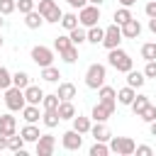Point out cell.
Wrapping results in <instances>:
<instances>
[{"mask_svg": "<svg viewBox=\"0 0 156 156\" xmlns=\"http://www.w3.org/2000/svg\"><path fill=\"white\" fill-rule=\"evenodd\" d=\"M144 83H146V76H144V73H139V71H134V68L127 73V85H132L134 90H136V88H141Z\"/></svg>", "mask_w": 156, "mask_h": 156, "instance_id": "ffe728a7", "label": "cell"}, {"mask_svg": "<svg viewBox=\"0 0 156 156\" xmlns=\"http://www.w3.org/2000/svg\"><path fill=\"white\" fill-rule=\"evenodd\" d=\"M61 144H63L66 151H78L83 146V134L76 132V129H68V132L61 134Z\"/></svg>", "mask_w": 156, "mask_h": 156, "instance_id": "9c48e42d", "label": "cell"}, {"mask_svg": "<svg viewBox=\"0 0 156 156\" xmlns=\"http://www.w3.org/2000/svg\"><path fill=\"white\" fill-rule=\"evenodd\" d=\"M98 98H100V102H117V90L110 88V85H100L98 88Z\"/></svg>", "mask_w": 156, "mask_h": 156, "instance_id": "ac0fdd59", "label": "cell"}, {"mask_svg": "<svg viewBox=\"0 0 156 156\" xmlns=\"http://www.w3.org/2000/svg\"><path fill=\"white\" fill-rule=\"evenodd\" d=\"M22 117H24V122H32V124H34V122H39V107L27 102V105L22 107Z\"/></svg>", "mask_w": 156, "mask_h": 156, "instance_id": "d4e9b609", "label": "cell"}, {"mask_svg": "<svg viewBox=\"0 0 156 156\" xmlns=\"http://www.w3.org/2000/svg\"><path fill=\"white\" fill-rule=\"evenodd\" d=\"M88 2H90V5H102L105 0H88Z\"/></svg>", "mask_w": 156, "mask_h": 156, "instance_id": "816d5d0a", "label": "cell"}, {"mask_svg": "<svg viewBox=\"0 0 156 156\" xmlns=\"http://www.w3.org/2000/svg\"><path fill=\"white\" fill-rule=\"evenodd\" d=\"M0 46H2V37H0Z\"/></svg>", "mask_w": 156, "mask_h": 156, "instance_id": "db71d44e", "label": "cell"}, {"mask_svg": "<svg viewBox=\"0 0 156 156\" xmlns=\"http://www.w3.org/2000/svg\"><path fill=\"white\" fill-rule=\"evenodd\" d=\"M90 127H93V124H90V119H88V117H83V115H76V117H73V129H76V132L88 134V132H90Z\"/></svg>", "mask_w": 156, "mask_h": 156, "instance_id": "484cf974", "label": "cell"}, {"mask_svg": "<svg viewBox=\"0 0 156 156\" xmlns=\"http://www.w3.org/2000/svg\"><path fill=\"white\" fill-rule=\"evenodd\" d=\"M66 2H68V5H71V7H78V10H80V7H85V5H88V0H66Z\"/></svg>", "mask_w": 156, "mask_h": 156, "instance_id": "bcb514c9", "label": "cell"}, {"mask_svg": "<svg viewBox=\"0 0 156 156\" xmlns=\"http://www.w3.org/2000/svg\"><path fill=\"white\" fill-rule=\"evenodd\" d=\"M56 95H58L61 100H73V98H76V85H73V83H61L58 90H56Z\"/></svg>", "mask_w": 156, "mask_h": 156, "instance_id": "cb8c5ba5", "label": "cell"}, {"mask_svg": "<svg viewBox=\"0 0 156 156\" xmlns=\"http://www.w3.org/2000/svg\"><path fill=\"white\" fill-rule=\"evenodd\" d=\"M58 115H61V119H73V117H76L73 102H71V100H61V102H58Z\"/></svg>", "mask_w": 156, "mask_h": 156, "instance_id": "44dd1931", "label": "cell"}, {"mask_svg": "<svg viewBox=\"0 0 156 156\" xmlns=\"http://www.w3.org/2000/svg\"><path fill=\"white\" fill-rule=\"evenodd\" d=\"M24 144H27V141H24V136H22V134H20V136H17V134L7 136V149H10V151H15V154H24Z\"/></svg>", "mask_w": 156, "mask_h": 156, "instance_id": "d6986e66", "label": "cell"}, {"mask_svg": "<svg viewBox=\"0 0 156 156\" xmlns=\"http://www.w3.org/2000/svg\"><path fill=\"white\" fill-rule=\"evenodd\" d=\"M56 149V139L51 134H41L37 139V156H51Z\"/></svg>", "mask_w": 156, "mask_h": 156, "instance_id": "8fae6325", "label": "cell"}, {"mask_svg": "<svg viewBox=\"0 0 156 156\" xmlns=\"http://www.w3.org/2000/svg\"><path fill=\"white\" fill-rule=\"evenodd\" d=\"M32 61L39 66V68H44V66H51L54 63V51L49 49V46H34L32 49Z\"/></svg>", "mask_w": 156, "mask_h": 156, "instance_id": "ba28073f", "label": "cell"}, {"mask_svg": "<svg viewBox=\"0 0 156 156\" xmlns=\"http://www.w3.org/2000/svg\"><path fill=\"white\" fill-rule=\"evenodd\" d=\"M41 122H44L49 129H54V127L61 122V115H58V110H44V115H41Z\"/></svg>", "mask_w": 156, "mask_h": 156, "instance_id": "7402d4cb", "label": "cell"}, {"mask_svg": "<svg viewBox=\"0 0 156 156\" xmlns=\"http://www.w3.org/2000/svg\"><path fill=\"white\" fill-rule=\"evenodd\" d=\"M58 102H61V98H58L56 93H51V95H44V100H41L44 110H58Z\"/></svg>", "mask_w": 156, "mask_h": 156, "instance_id": "836d02e7", "label": "cell"}, {"mask_svg": "<svg viewBox=\"0 0 156 156\" xmlns=\"http://www.w3.org/2000/svg\"><path fill=\"white\" fill-rule=\"evenodd\" d=\"M122 27V37H127V39H136L139 34H141V24H139V20H127L124 24H119Z\"/></svg>", "mask_w": 156, "mask_h": 156, "instance_id": "7c38bea8", "label": "cell"}, {"mask_svg": "<svg viewBox=\"0 0 156 156\" xmlns=\"http://www.w3.org/2000/svg\"><path fill=\"white\" fill-rule=\"evenodd\" d=\"M17 10V0H0V15H12Z\"/></svg>", "mask_w": 156, "mask_h": 156, "instance_id": "60d3db41", "label": "cell"}, {"mask_svg": "<svg viewBox=\"0 0 156 156\" xmlns=\"http://www.w3.org/2000/svg\"><path fill=\"white\" fill-rule=\"evenodd\" d=\"M149 29L156 34V17H151V20H149Z\"/></svg>", "mask_w": 156, "mask_h": 156, "instance_id": "c3c4849f", "label": "cell"}, {"mask_svg": "<svg viewBox=\"0 0 156 156\" xmlns=\"http://www.w3.org/2000/svg\"><path fill=\"white\" fill-rule=\"evenodd\" d=\"M134 98H136V93H134L132 85H124L122 90H117V102H119V105H132Z\"/></svg>", "mask_w": 156, "mask_h": 156, "instance_id": "e0dca14e", "label": "cell"}, {"mask_svg": "<svg viewBox=\"0 0 156 156\" xmlns=\"http://www.w3.org/2000/svg\"><path fill=\"white\" fill-rule=\"evenodd\" d=\"M141 58H146V61H156V44H154V41H149V44L141 46Z\"/></svg>", "mask_w": 156, "mask_h": 156, "instance_id": "d590c367", "label": "cell"}, {"mask_svg": "<svg viewBox=\"0 0 156 156\" xmlns=\"http://www.w3.org/2000/svg\"><path fill=\"white\" fill-rule=\"evenodd\" d=\"M90 134H93L95 141H110L112 139V132L107 129L105 122H95V127H90Z\"/></svg>", "mask_w": 156, "mask_h": 156, "instance_id": "4fadbf2b", "label": "cell"}, {"mask_svg": "<svg viewBox=\"0 0 156 156\" xmlns=\"http://www.w3.org/2000/svg\"><path fill=\"white\" fill-rule=\"evenodd\" d=\"M61 58H63L66 63H76V58H78V46L73 44V46H68L66 51H61Z\"/></svg>", "mask_w": 156, "mask_h": 156, "instance_id": "74e56055", "label": "cell"}, {"mask_svg": "<svg viewBox=\"0 0 156 156\" xmlns=\"http://www.w3.org/2000/svg\"><path fill=\"white\" fill-rule=\"evenodd\" d=\"M78 24H80V22H78V15H73V12H66V15L61 17V27L68 29V32H71L73 27H78Z\"/></svg>", "mask_w": 156, "mask_h": 156, "instance_id": "4dcf8cb0", "label": "cell"}, {"mask_svg": "<svg viewBox=\"0 0 156 156\" xmlns=\"http://www.w3.org/2000/svg\"><path fill=\"white\" fill-rule=\"evenodd\" d=\"M144 76H146V78H156V61H146Z\"/></svg>", "mask_w": 156, "mask_h": 156, "instance_id": "7bdbcfd3", "label": "cell"}, {"mask_svg": "<svg viewBox=\"0 0 156 156\" xmlns=\"http://www.w3.org/2000/svg\"><path fill=\"white\" fill-rule=\"evenodd\" d=\"M2 17H5V15H0V29H2V24H5V20H2Z\"/></svg>", "mask_w": 156, "mask_h": 156, "instance_id": "f5cc1de1", "label": "cell"}, {"mask_svg": "<svg viewBox=\"0 0 156 156\" xmlns=\"http://www.w3.org/2000/svg\"><path fill=\"white\" fill-rule=\"evenodd\" d=\"M39 12H41V17H44V22H61V17H63V12L58 10V5H56V0H39Z\"/></svg>", "mask_w": 156, "mask_h": 156, "instance_id": "5b68a950", "label": "cell"}, {"mask_svg": "<svg viewBox=\"0 0 156 156\" xmlns=\"http://www.w3.org/2000/svg\"><path fill=\"white\" fill-rule=\"evenodd\" d=\"M10 85H12V73L5 66H0V90H7Z\"/></svg>", "mask_w": 156, "mask_h": 156, "instance_id": "8d00e7d4", "label": "cell"}, {"mask_svg": "<svg viewBox=\"0 0 156 156\" xmlns=\"http://www.w3.org/2000/svg\"><path fill=\"white\" fill-rule=\"evenodd\" d=\"M110 151H115V154H119V156H132V154L136 151V144H134V139H129V136H112V139H110Z\"/></svg>", "mask_w": 156, "mask_h": 156, "instance_id": "277c9868", "label": "cell"}, {"mask_svg": "<svg viewBox=\"0 0 156 156\" xmlns=\"http://www.w3.org/2000/svg\"><path fill=\"white\" fill-rule=\"evenodd\" d=\"M115 107H117V102H98V105L93 107V112H90V117H93L95 122H105L107 117H112V112H115Z\"/></svg>", "mask_w": 156, "mask_h": 156, "instance_id": "30bf717a", "label": "cell"}, {"mask_svg": "<svg viewBox=\"0 0 156 156\" xmlns=\"http://www.w3.org/2000/svg\"><path fill=\"white\" fill-rule=\"evenodd\" d=\"M20 134L24 136V141H34V144H37V139L41 136V134H39V129H37L32 122H27V127H22V132H20Z\"/></svg>", "mask_w": 156, "mask_h": 156, "instance_id": "4316f807", "label": "cell"}, {"mask_svg": "<svg viewBox=\"0 0 156 156\" xmlns=\"http://www.w3.org/2000/svg\"><path fill=\"white\" fill-rule=\"evenodd\" d=\"M5 105H7V110H10V112L22 110V107L27 105L24 90H22V88H17V85H10V88L5 90Z\"/></svg>", "mask_w": 156, "mask_h": 156, "instance_id": "3957f363", "label": "cell"}, {"mask_svg": "<svg viewBox=\"0 0 156 156\" xmlns=\"http://www.w3.org/2000/svg\"><path fill=\"white\" fill-rule=\"evenodd\" d=\"M107 154H110L107 141H95V144L90 146V156H107Z\"/></svg>", "mask_w": 156, "mask_h": 156, "instance_id": "e575fe53", "label": "cell"}, {"mask_svg": "<svg viewBox=\"0 0 156 156\" xmlns=\"http://www.w3.org/2000/svg\"><path fill=\"white\" fill-rule=\"evenodd\" d=\"M105 78H107V71H105L102 63H90L88 66V71H85V85L88 88L98 90L100 85H105Z\"/></svg>", "mask_w": 156, "mask_h": 156, "instance_id": "7a4b0ae2", "label": "cell"}, {"mask_svg": "<svg viewBox=\"0 0 156 156\" xmlns=\"http://www.w3.org/2000/svg\"><path fill=\"white\" fill-rule=\"evenodd\" d=\"M0 132H2L5 136H12V134L17 132V119H15L12 115H0Z\"/></svg>", "mask_w": 156, "mask_h": 156, "instance_id": "5bb4252c", "label": "cell"}, {"mask_svg": "<svg viewBox=\"0 0 156 156\" xmlns=\"http://www.w3.org/2000/svg\"><path fill=\"white\" fill-rule=\"evenodd\" d=\"M68 46H73V41H71V37H66V34H58L56 39H54V49L61 54V51H66Z\"/></svg>", "mask_w": 156, "mask_h": 156, "instance_id": "1f68e13d", "label": "cell"}, {"mask_svg": "<svg viewBox=\"0 0 156 156\" xmlns=\"http://www.w3.org/2000/svg\"><path fill=\"white\" fill-rule=\"evenodd\" d=\"M41 78H44L46 83H58L61 73H58V68L51 63V66H44V68H41Z\"/></svg>", "mask_w": 156, "mask_h": 156, "instance_id": "603a6c76", "label": "cell"}, {"mask_svg": "<svg viewBox=\"0 0 156 156\" xmlns=\"http://www.w3.org/2000/svg\"><path fill=\"white\" fill-rule=\"evenodd\" d=\"M100 20V5H85L78 10V22L83 27H95Z\"/></svg>", "mask_w": 156, "mask_h": 156, "instance_id": "8992f818", "label": "cell"}, {"mask_svg": "<svg viewBox=\"0 0 156 156\" xmlns=\"http://www.w3.org/2000/svg\"><path fill=\"white\" fill-rule=\"evenodd\" d=\"M102 39H105V29H100L98 24L88 27V41L90 44H102Z\"/></svg>", "mask_w": 156, "mask_h": 156, "instance_id": "83f0119b", "label": "cell"}, {"mask_svg": "<svg viewBox=\"0 0 156 156\" xmlns=\"http://www.w3.org/2000/svg\"><path fill=\"white\" fill-rule=\"evenodd\" d=\"M107 61H110V66L115 68V71H119V73H129L132 71V66H134V61H132V56L124 51V49H110V56H107Z\"/></svg>", "mask_w": 156, "mask_h": 156, "instance_id": "6da1fadb", "label": "cell"}, {"mask_svg": "<svg viewBox=\"0 0 156 156\" xmlns=\"http://www.w3.org/2000/svg\"><path fill=\"white\" fill-rule=\"evenodd\" d=\"M24 98H27L29 105H39V102L44 100V90H41L39 85H27V88H24Z\"/></svg>", "mask_w": 156, "mask_h": 156, "instance_id": "9a60e30c", "label": "cell"}, {"mask_svg": "<svg viewBox=\"0 0 156 156\" xmlns=\"http://www.w3.org/2000/svg\"><path fill=\"white\" fill-rule=\"evenodd\" d=\"M12 85H17V88H27L29 85V73L27 71H17V73H12Z\"/></svg>", "mask_w": 156, "mask_h": 156, "instance_id": "f546056e", "label": "cell"}, {"mask_svg": "<svg viewBox=\"0 0 156 156\" xmlns=\"http://www.w3.org/2000/svg\"><path fill=\"white\" fill-rule=\"evenodd\" d=\"M149 127H151V136H156V119H154V122H149Z\"/></svg>", "mask_w": 156, "mask_h": 156, "instance_id": "f907efd6", "label": "cell"}, {"mask_svg": "<svg viewBox=\"0 0 156 156\" xmlns=\"http://www.w3.org/2000/svg\"><path fill=\"white\" fill-rule=\"evenodd\" d=\"M24 24H27L29 29H39V27L44 24V17H41V12H39V10H32V12H27V15H24Z\"/></svg>", "mask_w": 156, "mask_h": 156, "instance_id": "2e32d148", "label": "cell"}, {"mask_svg": "<svg viewBox=\"0 0 156 156\" xmlns=\"http://www.w3.org/2000/svg\"><path fill=\"white\" fill-rule=\"evenodd\" d=\"M134 2H136V0H119V5H122V7H132Z\"/></svg>", "mask_w": 156, "mask_h": 156, "instance_id": "681fc988", "label": "cell"}, {"mask_svg": "<svg viewBox=\"0 0 156 156\" xmlns=\"http://www.w3.org/2000/svg\"><path fill=\"white\" fill-rule=\"evenodd\" d=\"M119 41H122V27L115 22V24H110V27L105 29V39H102V46L110 51V49H117V46H119Z\"/></svg>", "mask_w": 156, "mask_h": 156, "instance_id": "52a82bcc", "label": "cell"}, {"mask_svg": "<svg viewBox=\"0 0 156 156\" xmlns=\"http://www.w3.org/2000/svg\"><path fill=\"white\" fill-rule=\"evenodd\" d=\"M127 20H132L129 7H119V10H115V22H117V24H124Z\"/></svg>", "mask_w": 156, "mask_h": 156, "instance_id": "ab89813d", "label": "cell"}, {"mask_svg": "<svg viewBox=\"0 0 156 156\" xmlns=\"http://www.w3.org/2000/svg\"><path fill=\"white\" fill-rule=\"evenodd\" d=\"M149 102H151V100H149V95H136V98H134V102H132L129 107H132V110H134V115L139 117V112H141Z\"/></svg>", "mask_w": 156, "mask_h": 156, "instance_id": "d6a6232c", "label": "cell"}, {"mask_svg": "<svg viewBox=\"0 0 156 156\" xmlns=\"http://www.w3.org/2000/svg\"><path fill=\"white\" fill-rule=\"evenodd\" d=\"M139 117H141L144 122H154V119H156V105H151V102H149V105L139 112Z\"/></svg>", "mask_w": 156, "mask_h": 156, "instance_id": "f35d334b", "label": "cell"}, {"mask_svg": "<svg viewBox=\"0 0 156 156\" xmlns=\"http://www.w3.org/2000/svg\"><path fill=\"white\" fill-rule=\"evenodd\" d=\"M34 2H37V0H17V10H20L22 15H27V12L34 10Z\"/></svg>", "mask_w": 156, "mask_h": 156, "instance_id": "b9f144b4", "label": "cell"}, {"mask_svg": "<svg viewBox=\"0 0 156 156\" xmlns=\"http://www.w3.org/2000/svg\"><path fill=\"white\" fill-rule=\"evenodd\" d=\"M144 12H146V17L151 20V17H156V0H151V2H146V7H144Z\"/></svg>", "mask_w": 156, "mask_h": 156, "instance_id": "ee69618b", "label": "cell"}, {"mask_svg": "<svg viewBox=\"0 0 156 156\" xmlns=\"http://www.w3.org/2000/svg\"><path fill=\"white\" fill-rule=\"evenodd\" d=\"M134 154H139V156H151L154 154V149L151 146H146V144H141V146H136V151Z\"/></svg>", "mask_w": 156, "mask_h": 156, "instance_id": "f6af8a7d", "label": "cell"}, {"mask_svg": "<svg viewBox=\"0 0 156 156\" xmlns=\"http://www.w3.org/2000/svg\"><path fill=\"white\" fill-rule=\"evenodd\" d=\"M2 149H7V136L0 132V151H2Z\"/></svg>", "mask_w": 156, "mask_h": 156, "instance_id": "7dc6e473", "label": "cell"}, {"mask_svg": "<svg viewBox=\"0 0 156 156\" xmlns=\"http://www.w3.org/2000/svg\"><path fill=\"white\" fill-rule=\"evenodd\" d=\"M68 37H71V41H73L76 46H80L83 41H88V32H85V29H80V27H73V29L68 32Z\"/></svg>", "mask_w": 156, "mask_h": 156, "instance_id": "f1b7e54d", "label": "cell"}]
</instances>
